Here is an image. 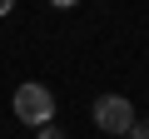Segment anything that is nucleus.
Wrapping results in <instances>:
<instances>
[{
	"label": "nucleus",
	"instance_id": "1",
	"mask_svg": "<svg viewBox=\"0 0 149 139\" xmlns=\"http://www.w3.org/2000/svg\"><path fill=\"white\" fill-rule=\"evenodd\" d=\"M15 119L20 124H30V129H45L50 119H55V95L45 90V85H20L15 90Z\"/></svg>",
	"mask_w": 149,
	"mask_h": 139
},
{
	"label": "nucleus",
	"instance_id": "2",
	"mask_svg": "<svg viewBox=\"0 0 149 139\" xmlns=\"http://www.w3.org/2000/svg\"><path fill=\"white\" fill-rule=\"evenodd\" d=\"M134 119H139V114H134V104H129L124 95H100V99H95V124H100L104 134H114V139H124Z\"/></svg>",
	"mask_w": 149,
	"mask_h": 139
},
{
	"label": "nucleus",
	"instance_id": "3",
	"mask_svg": "<svg viewBox=\"0 0 149 139\" xmlns=\"http://www.w3.org/2000/svg\"><path fill=\"white\" fill-rule=\"evenodd\" d=\"M124 139H149V119H134V124H129V134H124Z\"/></svg>",
	"mask_w": 149,
	"mask_h": 139
},
{
	"label": "nucleus",
	"instance_id": "4",
	"mask_svg": "<svg viewBox=\"0 0 149 139\" xmlns=\"http://www.w3.org/2000/svg\"><path fill=\"white\" fill-rule=\"evenodd\" d=\"M40 139H70V134H65V129H55V124H45V129H40Z\"/></svg>",
	"mask_w": 149,
	"mask_h": 139
},
{
	"label": "nucleus",
	"instance_id": "5",
	"mask_svg": "<svg viewBox=\"0 0 149 139\" xmlns=\"http://www.w3.org/2000/svg\"><path fill=\"white\" fill-rule=\"evenodd\" d=\"M10 10H15V0H0V20H5V15H10Z\"/></svg>",
	"mask_w": 149,
	"mask_h": 139
},
{
	"label": "nucleus",
	"instance_id": "6",
	"mask_svg": "<svg viewBox=\"0 0 149 139\" xmlns=\"http://www.w3.org/2000/svg\"><path fill=\"white\" fill-rule=\"evenodd\" d=\"M50 5H60V10H65V5H74V0H50Z\"/></svg>",
	"mask_w": 149,
	"mask_h": 139
}]
</instances>
